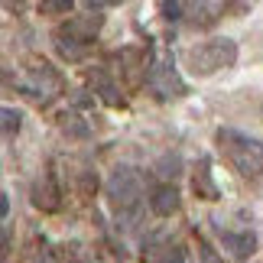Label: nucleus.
<instances>
[{
    "instance_id": "f257e3e1",
    "label": "nucleus",
    "mask_w": 263,
    "mask_h": 263,
    "mask_svg": "<svg viewBox=\"0 0 263 263\" xmlns=\"http://www.w3.org/2000/svg\"><path fill=\"white\" fill-rule=\"evenodd\" d=\"M215 143L221 149V156H224L240 176L254 179V176L263 173V143L257 137L244 134V130H234V127H218Z\"/></svg>"
},
{
    "instance_id": "f03ea898",
    "label": "nucleus",
    "mask_w": 263,
    "mask_h": 263,
    "mask_svg": "<svg viewBox=\"0 0 263 263\" xmlns=\"http://www.w3.org/2000/svg\"><path fill=\"white\" fill-rule=\"evenodd\" d=\"M234 62H237V43L228 39V36H215V39H208V43H201L189 52V68H192V75H198V78L224 72V68H231Z\"/></svg>"
},
{
    "instance_id": "7ed1b4c3",
    "label": "nucleus",
    "mask_w": 263,
    "mask_h": 263,
    "mask_svg": "<svg viewBox=\"0 0 263 263\" xmlns=\"http://www.w3.org/2000/svg\"><path fill=\"white\" fill-rule=\"evenodd\" d=\"M107 201L114 205L117 215H134L140 208V198H143V182L134 166H117L114 173L107 176Z\"/></svg>"
},
{
    "instance_id": "20e7f679",
    "label": "nucleus",
    "mask_w": 263,
    "mask_h": 263,
    "mask_svg": "<svg viewBox=\"0 0 263 263\" xmlns=\"http://www.w3.org/2000/svg\"><path fill=\"white\" fill-rule=\"evenodd\" d=\"M146 85L156 91L159 98H182L185 95V82H182L173 55H159L146 72Z\"/></svg>"
},
{
    "instance_id": "39448f33",
    "label": "nucleus",
    "mask_w": 263,
    "mask_h": 263,
    "mask_svg": "<svg viewBox=\"0 0 263 263\" xmlns=\"http://www.w3.org/2000/svg\"><path fill=\"white\" fill-rule=\"evenodd\" d=\"M26 91H29V98H36V101H49L52 95H59L62 91V75L55 72L49 62H36L26 68V85H23Z\"/></svg>"
},
{
    "instance_id": "423d86ee",
    "label": "nucleus",
    "mask_w": 263,
    "mask_h": 263,
    "mask_svg": "<svg viewBox=\"0 0 263 263\" xmlns=\"http://www.w3.org/2000/svg\"><path fill=\"white\" fill-rule=\"evenodd\" d=\"M234 7V0H185V13L192 23L198 26H211L215 20H221L228 10Z\"/></svg>"
},
{
    "instance_id": "0eeeda50",
    "label": "nucleus",
    "mask_w": 263,
    "mask_h": 263,
    "mask_svg": "<svg viewBox=\"0 0 263 263\" xmlns=\"http://www.w3.org/2000/svg\"><path fill=\"white\" fill-rule=\"evenodd\" d=\"M218 240L234 260H250L254 250H257V237L250 234V231H224V228H218Z\"/></svg>"
},
{
    "instance_id": "6e6552de",
    "label": "nucleus",
    "mask_w": 263,
    "mask_h": 263,
    "mask_svg": "<svg viewBox=\"0 0 263 263\" xmlns=\"http://www.w3.org/2000/svg\"><path fill=\"white\" fill-rule=\"evenodd\" d=\"M29 198H33V205L39 211H55L59 205H62V195H59V189H55V179L52 173H43L36 182H33V189H29Z\"/></svg>"
},
{
    "instance_id": "1a4fd4ad",
    "label": "nucleus",
    "mask_w": 263,
    "mask_h": 263,
    "mask_svg": "<svg viewBox=\"0 0 263 263\" xmlns=\"http://www.w3.org/2000/svg\"><path fill=\"white\" fill-rule=\"evenodd\" d=\"M149 208H153V215L159 218H169L179 211V189L173 182H163V185H156L149 192Z\"/></svg>"
},
{
    "instance_id": "9d476101",
    "label": "nucleus",
    "mask_w": 263,
    "mask_h": 263,
    "mask_svg": "<svg viewBox=\"0 0 263 263\" xmlns=\"http://www.w3.org/2000/svg\"><path fill=\"white\" fill-rule=\"evenodd\" d=\"M101 23H104L101 16H82V20H72V23H65L62 29H65L68 36H75V39H82V43H88V39L98 36Z\"/></svg>"
},
{
    "instance_id": "9b49d317",
    "label": "nucleus",
    "mask_w": 263,
    "mask_h": 263,
    "mask_svg": "<svg viewBox=\"0 0 263 263\" xmlns=\"http://www.w3.org/2000/svg\"><path fill=\"white\" fill-rule=\"evenodd\" d=\"M55 49L68 59V62H78V59H85L88 43H82V39H75V36H68L65 29H59V33H55Z\"/></svg>"
},
{
    "instance_id": "f8f14e48",
    "label": "nucleus",
    "mask_w": 263,
    "mask_h": 263,
    "mask_svg": "<svg viewBox=\"0 0 263 263\" xmlns=\"http://www.w3.org/2000/svg\"><path fill=\"white\" fill-rule=\"evenodd\" d=\"M146 263H185L182 247L163 244V247H146Z\"/></svg>"
},
{
    "instance_id": "ddd939ff",
    "label": "nucleus",
    "mask_w": 263,
    "mask_h": 263,
    "mask_svg": "<svg viewBox=\"0 0 263 263\" xmlns=\"http://www.w3.org/2000/svg\"><path fill=\"white\" fill-rule=\"evenodd\" d=\"M91 85H95L98 91H101V98L107 101V104H120V98H117V88H114V82L104 75V72H91Z\"/></svg>"
},
{
    "instance_id": "4468645a",
    "label": "nucleus",
    "mask_w": 263,
    "mask_h": 263,
    "mask_svg": "<svg viewBox=\"0 0 263 263\" xmlns=\"http://www.w3.org/2000/svg\"><path fill=\"white\" fill-rule=\"evenodd\" d=\"M59 127H62V134H68V137H88L91 134L88 124L78 114H62L59 117Z\"/></svg>"
},
{
    "instance_id": "2eb2a0df",
    "label": "nucleus",
    "mask_w": 263,
    "mask_h": 263,
    "mask_svg": "<svg viewBox=\"0 0 263 263\" xmlns=\"http://www.w3.org/2000/svg\"><path fill=\"white\" fill-rule=\"evenodd\" d=\"M195 192H198V195H205L208 201H215V198H218V185H215V182H211V173H208V163L201 166V173L195 176Z\"/></svg>"
},
{
    "instance_id": "dca6fc26",
    "label": "nucleus",
    "mask_w": 263,
    "mask_h": 263,
    "mask_svg": "<svg viewBox=\"0 0 263 263\" xmlns=\"http://www.w3.org/2000/svg\"><path fill=\"white\" fill-rule=\"evenodd\" d=\"M0 117H4V137L7 140L13 137V134H20V127H23V114H20V110L4 107V110H0Z\"/></svg>"
},
{
    "instance_id": "f3484780",
    "label": "nucleus",
    "mask_w": 263,
    "mask_h": 263,
    "mask_svg": "<svg viewBox=\"0 0 263 263\" xmlns=\"http://www.w3.org/2000/svg\"><path fill=\"white\" fill-rule=\"evenodd\" d=\"M75 0H43V10L46 13H68Z\"/></svg>"
},
{
    "instance_id": "a211bd4d",
    "label": "nucleus",
    "mask_w": 263,
    "mask_h": 263,
    "mask_svg": "<svg viewBox=\"0 0 263 263\" xmlns=\"http://www.w3.org/2000/svg\"><path fill=\"white\" fill-rule=\"evenodd\" d=\"M198 257H201V263H221L218 254H215V247H211L205 237H198Z\"/></svg>"
},
{
    "instance_id": "6ab92c4d",
    "label": "nucleus",
    "mask_w": 263,
    "mask_h": 263,
    "mask_svg": "<svg viewBox=\"0 0 263 263\" xmlns=\"http://www.w3.org/2000/svg\"><path fill=\"white\" fill-rule=\"evenodd\" d=\"M159 10H163V16H166V20H179V16H182L179 0H159Z\"/></svg>"
},
{
    "instance_id": "aec40b11",
    "label": "nucleus",
    "mask_w": 263,
    "mask_h": 263,
    "mask_svg": "<svg viewBox=\"0 0 263 263\" xmlns=\"http://www.w3.org/2000/svg\"><path fill=\"white\" fill-rule=\"evenodd\" d=\"M88 7H114V4H120V0H85Z\"/></svg>"
},
{
    "instance_id": "412c9836",
    "label": "nucleus",
    "mask_w": 263,
    "mask_h": 263,
    "mask_svg": "<svg viewBox=\"0 0 263 263\" xmlns=\"http://www.w3.org/2000/svg\"><path fill=\"white\" fill-rule=\"evenodd\" d=\"M0 211H4V218L10 215V195L4 192V195H0Z\"/></svg>"
}]
</instances>
